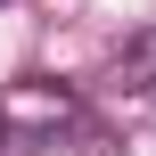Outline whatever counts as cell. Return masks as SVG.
<instances>
[{"instance_id":"obj_1","label":"cell","mask_w":156,"mask_h":156,"mask_svg":"<svg viewBox=\"0 0 156 156\" xmlns=\"http://www.w3.org/2000/svg\"><path fill=\"white\" fill-rule=\"evenodd\" d=\"M123 82H132V90H156V25L132 33V49H123Z\"/></svg>"},{"instance_id":"obj_2","label":"cell","mask_w":156,"mask_h":156,"mask_svg":"<svg viewBox=\"0 0 156 156\" xmlns=\"http://www.w3.org/2000/svg\"><path fill=\"white\" fill-rule=\"evenodd\" d=\"M0 148H8V107H0Z\"/></svg>"}]
</instances>
